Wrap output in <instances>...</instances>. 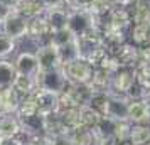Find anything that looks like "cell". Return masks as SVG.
Here are the masks:
<instances>
[{
	"label": "cell",
	"instance_id": "9",
	"mask_svg": "<svg viewBox=\"0 0 150 145\" xmlns=\"http://www.w3.org/2000/svg\"><path fill=\"white\" fill-rule=\"evenodd\" d=\"M21 122V128L24 132H27L29 135H32L34 138L44 137L46 135V122L47 117H44L41 113H34L29 117H17Z\"/></svg>",
	"mask_w": 150,
	"mask_h": 145
},
{
	"label": "cell",
	"instance_id": "42",
	"mask_svg": "<svg viewBox=\"0 0 150 145\" xmlns=\"http://www.w3.org/2000/svg\"><path fill=\"white\" fill-rule=\"evenodd\" d=\"M2 140H4V138H2V137H0V145H2Z\"/></svg>",
	"mask_w": 150,
	"mask_h": 145
},
{
	"label": "cell",
	"instance_id": "30",
	"mask_svg": "<svg viewBox=\"0 0 150 145\" xmlns=\"http://www.w3.org/2000/svg\"><path fill=\"white\" fill-rule=\"evenodd\" d=\"M34 113H39V110H37L35 100L30 95V96H25L22 100L21 106H19V111H17V117H29V115H34Z\"/></svg>",
	"mask_w": 150,
	"mask_h": 145
},
{
	"label": "cell",
	"instance_id": "6",
	"mask_svg": "<svg viewBox=\"0 0 150 145\" xmlns=\"http://www.w3.org/2000/svg\"><path fill=\"white\" fill-rule=\"evenodd\" d=\"M51 35H52V29H51V25H49V22H47V19H46L44 14L29 21L27 37L30 41L35 42L37 47L46 46V44H51Z\"/></svg>",
	"mask_w": 150,
	"mask_h": 145
},
{
	"label": "cell",
	"instance_id": "10",
	"mask_svg": "<svg viewBox=\"0 0 150 145\" xmlns=\"http://www.w3.org/2000/svg\"><path fill=\"white\" fill-rule=\"evenodd\" d=\"M15 69H17V74H25V76H34L37 78V74L41 73L39 68V61H37V56L35 52H21V54L15 57Z\"/></svg>",
	"mask_w": 150,
	"mask_h": 145
},
{
	"label": "cell",
	"instance_id": "15",
	"mask_svg": "<svg viewBox=\"0 0 150 145\" xmlns=\"http://www.w3.org/2000/svg\"><path fill=\"white\" fill-rule=\"evenodd\" d=\"M46 19H47L49 25L54 30H61V29L68 27V22H69V8L64 5V7H54V8H47L46 12Z\"/></svg>",
	"mask_w": 150,
	"mask_h": 145
},
{
	"label": "cell",
	"instance_id": "28",
	"mask_svg": "<svg viewBox=\"0 0 150 145\" xmlns=\"http://www.w3.org/2000/svg\"><path fill=\"white\" fill-rule=\"evenodd\" d=\"M74 39H76V35L66 27V29L54 30V32H52V35H51V44H52L56 49H59V47H62V46L69 44V42H73Z\"/></svg>",
	"mask_w": 150,
	"mask_h": 145
},
{
	"label": "cell",
	"instance_id": "21",
	"mask_svg": "<svg viewBox=\"0 0 150 145\" xmlns=\"http://www.w3.org/2000/svg\"><path fill=\"white\" fill-rule=\"evenodd\" d=\"M69 138L73 145H96L98 144V137L93 128L89 127H79L76 130L69 132Z\"/></svg>",
	"mask_w": 150,
	"mask_h": 145
},
{
	"label": "cell",
	"instance_id": "14",
	"mask_svg": "<svg viewBox=\"0 0 150 145\" xmlns=\"http://www.w3.org/2000/svg\"><path fill=\"white\" fill-rule=\"evenodd\" d=\"M150 108L147 100H130L128 105V122L132 123H149Z\"/></svg>",
	"mask_w": 150,
	"mask_h": 145
},
{
	"label": "cell",
	"instance_id": "19",
	"mask_svg": "<svg viewBox=\"0 0 150 145\" xmlns=\"http://www.w3.org/2000/svg\"><path fill=\"white\" fill-rule=\"evenodd\" d=\"M88 84L93 91H110L111 90V71L106 68H95L93 78Z\"/></svg>",
	"mask_w": 150,
	"mask_h": 145
},
{
	"label": "cell",
	"instance_id": "4",
	"mask_svg": "<svg viewBox=\"0 0 150 145\" xmlns=\"http://www.w3.org/2000/svg\"><path fill=\"white\" fill-rule=\"evenodd\" d=\"M137 81V68L135 66H118L111 71V93L125 95L130 86Z\"/></svg>",
	"mask_w": 150,
	"mask_h": 145
},
{
	"label": "cell",
	"instance_id": "1",
	"mask_svg": "<svg viewBox=\"0 0 150 145\" xmlns=\"http://www.w3.org/2000/svg\"><path fill=\"white\" fill-rule=\"evenodd\" d=\"M62 69L66 73L68 81L74 84H88L93 78V73H95V66L86 57H78L76 61L64 64Z\"/></svg>",
	"mask_w": 150,
	"mask_h": 145
},
{
	"label": "cell",
	"instance_id": "25",
	"mask_svg": "<svg viewBox=\"0 0 150 145\" xmlns=\"http://www.w3.org/2000/svg\"><path fill=\"white\" fill-rule=\"evenodd\" d=\"M59 52V59H61V64H69V62L76 61L78 57H81V51H79V44H78V39H74L73 42H69L66 46L57 49Z\"/></svg>",
	"mask_w": 150,
	"mask_h": 145
},
{
	"label": "cell",
	"instance_id": "2",
	"mask_svg": "<svg viewBox=\"0 0 150 145\" xmlns=\"http://www.w3.org/2000/svg\"><path fill=\"white\" fill-rule=\"evenodd\" d=\"M68 83L69 81L66 78V73H64L62 66L54 69H46V71H41L37 74V86L42 88V90L57 93V95H61L62 91L66 90Z\"/></svg>",
	"mask_w": 150,
	"mask_h": 145
},
{
	"label": "cell",
	"instance_id": "24",
	"mask_svg": "<svg viewBox=\"0 0 150 145\" xmlns=\"http://www.w3.org/2000/svg\"><path fill=\"white\" fill-rule=\"evenodd\" d=\"M14 88L19 91L24 98L30 96V95L39 88V86H37V78L25 76V74H17V78H15V81H14Z\"/></svg>",
	"mask_w": 150,
	"mask_h": 145
},
{
	"label": "cell",
	"instance_id": "17",
	"mask_svg": "<svg viewBox=\"0 0 150 145\" xmlns=\"http://www.w3.org/2000/svg\"><path fill=\"white\" fill-rule=\"evenodd\" d=\"M21 130V122L14 113H0V137L10 138L15 137Z\"/></svg>",
	"mask_w": 150,
	"mask_h": 145
},
{
	"label": "cell",
	"instance_id": "37",
	"mask_svg": "<svg viewBox=\"0 0 150 145\" xmlns=\"http://www.w3.org/2000/svg\"><path fill=\"white\" fill-rule=\"evenodd\" d=\"M12 12H15V10H14V7L8 4L7 0H0V24L5 21Z\"/></svg>",
	"mask_w": 150,
	"mask_h": 145
},
{
	"label": "cell",
	"instance_id": "27",
	"mask_svg": "<svg viewBox=\"0 0 150 145\" xmlns=\"http://www.w3.org/2000/svg\"><path fill=\"white\" fill-rule=\"evenodd\" d=\"M116 120H113V118L110 117H103L100 122H98V125H96L95 128V133L96 137H98V140L103 137H110V135H115V128H116Z\"/></svg>",
	"mask_w": 150,
	"mask_h": 145
},
{
	"label": "cell",
	"instance_id": "12",
	"mask_svg": "<svg viewBox=\"0 0 150 145\" xmlns=\"http://www.w3.org/2000/svg\"><path fill=\"white\" fill-rule=\"evenodd\" d=\"M113 57L120 66H138L140 62V51L138 46H135L133 42H125L115 51Z\"/></svg>",
	"mask_w": 150,
	"mask_h": 145
},
{
	"label": "cell",
	"instance_id": "8",
	"mask_svg": "<svg viewBox=\"0 0 150 145\" xmlns=\"http://www.w3.org/2000/svg\"><path fill=\"white\" fill-rule=\"evenodd\" d=\"M128 105H130V100L127 95L110 91L108 106H106V115L105 117L113 118L116 122H127L128 120Z\"/></svg>",
	"mask_w": 150,
	"mask_h": 145
},
{
	"label": "cell",
	"instance_id": "36",
	"mask_svg": "<svg viewBox=\"0 0 150 145\" xmlns=\"http://www.w3.org/2000/svg\"><path fill=\"white\" fill-rule=\"evenodd\" d=\"M46 138H47L49 145H73L71 138H69V133H66V135H57V137H46Z\"/></svg>",
	"mask_w": 150,
	"mask_h": 145
},
{
	"label": "cell",
	"instance_id": "18",
	"mask_svg": "<svg viewBox=\"0 0 150 145\" xmlns=\"http://www.w3.org/2000/svg\"><path fill=\"white\" fill-rule=\"evenodd\" d=\"M128 12L132 17V25L133 24H150V4L147 0L133 2L128 7Z\"/></svg>",
	"mask_w": 150,
	"mask_h": 145
},
{
	"label": "cell",
	"instance_id": "34",
	"mask_svg": "<svg viewBox=\"0 0 150 145\" xmlns=\"http://www.w3.org/2000/svg\"><path fill=\"white\" fill-rule=\"evenodd\" d=\"M130 130H132V122H118L115 128V137L120 142H127L130 138Z\"/></svg>",
	"mask_w": 150,
	"mask_h": 145
},
{
	"label": "cell",
	"instance_id": "33",
	"mask_svg": "<svg viewBox=\"0 0 150 145\" xmlns=\"http://www.w3.org/2000/svg\"><path fill=\"white\" fill-rule=\"evenodd\" d=\"M137 79H138L150 93V62L140 64V66L137 68Z\"/></svg>",
	"mask_w": 150,
	"mask_h": 145
},
{
	"label": "cell",
	"instance_id": "5",
	"mask_svg": "<svg viewBox=\"0 0 150 145\" xmlns=\"http://www.w3.org/2000/svg\"><path fill=\"white\" fill-rule=\"evenodd\" d=\"M0 32L15 39V41L17 39H24L29 34V19H25L19 12H12L5 21L0 24Z\"/></svg>",
	"mask_w": 150,
	"mask_h": 145
},
{
	"label": "cell",
	"instance_id": "13",
	"mask_svg": "<svg viewBox=\"0 0 150 145\" xmlns=\"http://www.w3.org/2000/svg\"><path fill=\"white\" fill-rule=\"evenodd\" d=\"M22 100H24V96L15 90L14 86L0 90V113H14V115H17Z\"/></svg>",
	"mask_w": 150,
	"mask_h": 145
},
{
	"label": "cell",
	"instance_id": "38",
	"mask_svg": "<svg viewBox=\"0 0 150 145\" xmlns=\"http://www.w3.org/2000/svg\"><path fill=\"white\" fill-rule=\"evenodd\" d=\"M96 145H122V142L115 137V135H110V137H103L98 140Z\"/></svg>",
	"mask_w": 150,
	"mask_h": 145
},
{
	"label": "cell",
	"instance_id": "44",
	"mask_svg": "<svg viewBox=\"0 0 150 145\" xmlns=\"http://www.w3.org/2000/svg\"><path fill=\"white\" fill-rule=\"evenodd\" d=\"M149 95H150V93H149Z\"/></svg>",
	"mask_w": 150,
	"mask_h": 145
},
{
	"label": "cell",
	"instance_id": "35",
	"mask_svg": "<svg viewBox=\"0 0 150 145\" xmlns=\"http://www.w3.org/2000/svg\"><path fill=\"white\" fill-rule=\"evenodd\" d=\"M95 0H66V7L69 10H89Z\"/></svg>",
	"mask_w": 150,
	"mask_h": 145
},
{
	"label": "cell",
	"instance_id": "32",
	"mask_svg": "<svg viewBox=\"0 0 150 145\" xmlns=\"http://www.w3.org/2000/svg\"><path fill=\"white\" fill-rule=\"evenodd\" d=\"M125 95L128 96V100H145V98L149 96V90L137 79L135 83L130 86V90L127 91Z\"/></svg>",
	"mask_w": 150,
	"mask_h": 145
},
{
	"label": "cell",
	"instance_id": "3",
	"mask_svg": "<svg viewBox=\"0 0 150 145\" xmlns=\"http://www.w3.org/2000/svg\"><path fill=\"white\" fill-rule=\"evenodd\" d=\"M68 29L76 35H84L96 27V17L91 10H69Z\"/></svg>",
	"mask_w": 150,
	"mask_h": 145
},
{
	"label": "cell",
	"instance_id": "40",
	"mask_svg": "<svg viewBox=\"0 0 150 145\" xmlns=\"http://www.w3.org/2000/svg\"><path fill=\"white\" fill-rule=\"evenodd\" d=\"M27 145H49V142H47V138L46 137H39V138H34L30 144H27Z\"/></svg>",
	"mask_w": 150,
	"mask_h": 145
},
{
	"label": "cell",
	"instance_id": "43",
	"mask_svg": "<svg viewBox=\"0 0 150 145\" xmlns=\"http://www.w3.org/2000/svg\"><path fill=\"white\" fill-rule=\"evenodd\" d=\"M147 2H149V4H150V0H147Z\"/></svg>",
	"mask_w": 150,
	"mask_h": 145
},
{
	"label": "cell",
	"instance_id": "41",
	"mask_svg": "<svg viewBox=\"0 0 150 145\" xmlns=\"http://www.w3.org/2000/svg\"><path fill=\"white\" fill-rule=\"evenodd\" d=\"M2 145H22V144L15 137H10V138H4L2 140Z\"/></svg>",
	"mask_w": 150,
	"mask_h": 145
},
{
	"label": "cell",
	"instance_id": "23",
	"mask_svg": "<svg viewBox=\"0 0 150 145\" xmlns=\"http://www.w3.org/2000/svg\"><path fill=\"white\" fill-rule=\"evenodd\" d=\"M128 140L132 145H147L150 142V125L149 123H132Z\"/></svg>",
	"mask_w": 150,
	"mask_h": 145
},
{
	"label": "cell",
	"instance_id": "39",
	"mask_svg": "<svg viewBox=\"0 0 150 145\" xmlns=\"http://www.w3.org/2000/svg\"><path fill=\"white\" fill-rule=\"evenodd\" d=\"M46 8H54V7H64L66 0H42Z\"/></svg>",
	"mask_w": 150,
	"mask_h": 145
},
{
	"label": "cell",
	"instance_id": "11",
	"mask_svg": "<svg viewBox=\"0 0 150 145\" xmlns=\"http://www.w3.org/2000/svg\"><path fill=\"white\" fill-rule=\"evenodd\" d=\"M35 56H37V61H39V68H41V71L54 69V68L62 66L61 59H59V52H57V49H56L52 44H46V46L37 47Z\"/></svg>",
	"mask_w": 150,
	"mask_h": 145
},
{
	"label": "cell",
	"instance_id": "7",
	"mask_svg": "<svg viewBox=\"0 0 150 145\" xmlns=\"http://www.w3.org/2000/svg\"><path fill=\"white\" fill-rule=\"evenodd\" d=\"M32 98H34L35 103H37L39 113L44 115V117L54 115V113L59 111V95H57V93L37 88V90L32 93Z\"/></svg>",
	"mask_w": 150,
	"mask_h": 145
},
{
	"label": "cell",
	"instance_id": "20",
	"mask_svg": "<svg viewBox=\"0 0 150 145\" xmlns=\"http://www.w3.org/2000/svg\"><path fill=\"white\" fill-rule=\"evenodd\" d=\"M47 8L44 7L42 0H21L19 5H17V10L21 15H24L25 19H34V17H39L46 12Z\"/></svg>",
	"mask_w": 150,
	"mask_h": 145
},
{
	"label": "cell",
	"instance_id": "22",
	"mask_svg": "<svg viewBox=\"0 0 150 145\" xmlns=\"http://www.w3.org/2000/svg\"><path fill=\"white\" fill-rule=\"evenodd\" d=\"M15 78H17L15 64L8 59H0V90L14 86Z\"/></svg>",
	"mask_w": 150,
	"mask_h": 145
},
{
	"label": "cell",
	"instance_id": "31",
	"mask_svg": "<svg viewBox=\"0 0 150 145\" xmlns=\"http://www.w3.org/2000/svg\"><path fill=\"white\" fill-rule=\"evenodd\" d=\"M15 51V39L0 32V59H7Z\"/></svg>",
	"mask_w": 150,
	"mask_h": 145
},
{
	"label": "cell",
	"instance_id": "26",
	"mask_svg": "<svg viewBox=\"0 0 150 145\" xmlns=\"http://www.w3.org/2000/svg\"><path fill=\"white\" fill-rule=\"evenodd\" d=\"M108 98H110V91H93V95L88 101V106L105 117L106 115V106H108Z\"/></svg>",
	"mask_w": 150,
	"mask_h": 145
},
{
	"label": "cell",
	"instance_id": "16",
	"mask_svg": "<svg viewBox=\"0 0 150 145\" xmlns=\"http://www.w3.org/2000/svg\"><path fill=\"white\" fill-rule=\"evenodd\" d=\"M61 123L64 125L66 132H73L76 128L83 127V122H81V108H59V111L56 113Z\"/></svg>",
	"mask_w": 150,
	"mask_h": 145
},
{
	"label": "cell",
	"instance_id": "29",
	"mask_svg": "<svg viewBox=\"0 0 150 145\" xmlns=\"http://www.w3.org/2000/svg\"><path fill=\"white\" fill-rule=\"evenodd\" d=\"M101 118H103L101 113H98L96 110L89 108L88 105H86V106H81V122H83V127L95 128Z\"/></svg>",
	"mask_w": 150,
	"mask_h": 145
}]
</instances>
